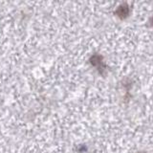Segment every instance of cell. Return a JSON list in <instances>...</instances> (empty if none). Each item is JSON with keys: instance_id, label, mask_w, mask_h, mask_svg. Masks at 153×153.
I'll return each mask as SVG.
<instances>
[{"instance_id": "obj_2", "label": "cell", "mask_w": 153, "mask_h": 153, "mask_svg": "<svg viewBox=\"0 0 153 153\" xmlns=\"http://www.w3.org/2000/svg\"><path fill=\"white\" fill-rule=\"evenodd\" d=\"M151 24H152V26H153V17H152V19H151Z\"/></svg>"}, {"instance_id": "obj_1", "label": "cell", "mask_w": 153, "mask_h": 153, "mask_svg": "<svg viewBox=\"0 0 153 153\" xmlns=\"http://www.w3.org/2000/svg\"><path fill=\"white\" fill-rule=\"evenodd\" d=\"M116 14L121 19L126 18L129 14V6L126 3H123L122 5H120L116 10Z\"/></svg>"}, {"instance_id": "obj_3", "label": "cell", "mask_w": 153, "mask_h": 153, "mask_svg": "<svg viewBox=\"0 0 153 153\" xmlns=\"http://www.w3.org/2000/svg\"><path fill=\"white\" fill-rule=\"evenodd\" d=\"M141 153H145V152H141Z\"/></svg>"}]
</instances>
